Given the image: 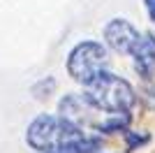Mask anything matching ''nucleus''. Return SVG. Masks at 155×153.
Here are the masks:
<instances>
[{
    "instance_id": "obj_1",
    "label": "nucleus",
    "mask_w": 155,
    "mask_h": 153,
    "mask_svg": "<svg viewBox=\"0 0 155 153\" xmlns=\"http://www.w3.org/2000/svg\"><path fill=\"white\" fill-rule=\"evenodd\" d=\"M28 144L39 153H97L100 139L65 118L37 116L28 127Z\"/></svg>"
},
{
    "instance_id": "obj_2",
    "label": "nucleus",
    "mask_w": 155,
    "mask_h": 153,
    "mask_svg": "<svg viewBox=\"0 0 155 153\" xmlns=\"http://www.w3.org/2000/svg\"><path fill=\"white\" fill-rule=\"evenodd\" d=\"M86 97L95 104L100 111L109 114H127V109L134 104V90L125 79L102 72L91 83H86Z\"/></svg>"
},
{
    "instance_id": "obj_3",
    "label": "nucleus",
    "mask_w": 155,
    "mask_h": 153,
    "mask_svg": "<svg viewBox=\"0 0 155 153\" xmlns=\"http://www.w3.org/2000/svg\"><path fill=\"white\" fill-rule=\"evenodd\" d=\"M104 65H107V49L97 42H81L72 49L67 70L77 81L91 83L95 76L102 74Z\"/></svg>"
},
{
    "instance_id": "obj_4",
    "label": "nucleus",
    "mask_w": 155,
    "mask_h": 153,
    "mask_svg": "<svg viewBox=\"0 0 155 153\" xmlns=\"http://www.w3.org/2000/svg\"><path fill=\"white\" fill-rule=\"evenodd\" d=\"M60 114H63L65 121H70L72 125H77V127L95 125L97 130H102V121H97L100 109L86 95H67L60 102Z\"/></svg>"
},
{
    "instance_id": "obj_5",
    "label": "nucleus",
    "mask_w": 155,
    "mask_h": 153,
    "mask_svg": "<svg viewBox=\"0 0 155 153\" xmlns=\"http://www.w3.org/2000/svg\"><path fill=\"white\" fill-rule=\"evenodd\" d=\"M104 37H107V44L114 51H118V53H132L137 42L141 39V35L137 32L134 25L127 23L125 19H114L104 28Z\"/></svg>"
},
{
    "instance_id": "obj_6",
    "label": "nucleus",
    "mask_w": 155,
    "mask_h": 153,
    "mask_svg": "<svg viewBox=\"0 0 155 153\" xmlns=\"http://www.w3.org/2000/svg\"><path fill=\"white\" fill-rule=\"evenodd\" d=\"M134 67L143 79H150L155 74V37L153 35H141V39L137 42L134 51Z\"/></svg>"
},
{
    "instance_id": "obj_7",
    "label": "nucleus",
    "mask_w": 155,
    "mask_h": 153,
    "mask_svg": "<svg viewBox=\"0 0 155 153\" xmlns=\"http://www.w3.org/2000/svg\"><path fill=\"white\" fill-rule=\"evenodd\" d=\"M139 100L148 109H155V83L150 81V79H146V83L139 88Z\"/></svg>"
},
{
    "instance_id": "obj_8",
    "label": "nucleus",
    "mask_w": 155,
    "mask_h": 153,
    "mask_svg": "<svg viewBox=\"0 0 155 153\" xmlns=\"http://www.w3.org/2000/svg\"><path fill=\"white\" fill-rule=\"evenodd\" d=\"M146 9H148V16H150V21L155 23V0H146Z\"/></svg>"
}]
</instances>
